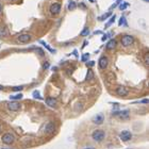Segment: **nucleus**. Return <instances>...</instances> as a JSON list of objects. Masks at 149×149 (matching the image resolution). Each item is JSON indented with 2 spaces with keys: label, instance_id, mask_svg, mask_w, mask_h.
Listing matches in <instances>:
<instances>
[{
  "label": "nucleus",
  "instance_id": "22",
  "mask_svg": "<svg viewBox=\"0 0 149 149\" xmlns=\"http://www.w3.org/2000/svg\"><path fill=\"white\" fill-rule=\"evenodd\" d=\"M22 98V94H17V95H11L10 96V99H12V100H17V99H21Z\"/></svg>",
  "mask_w": 149,
  "mask_h": 149
},
{
  "label": "nucleus",
  "instance_id": "16",
  "mask_svg": "<svg viewBox=\"0 0 149 149\" xmlns=\"http://www.w3.org/2000/svg\"><path fill=\"white\" fill-rule=\"evenodd\" d=\"M118 25H119V26H124V27H127V26H128V22H127V20H126V17H125V16H121V17H120V19H119V21H118Z\"/></svg>",
  "mask_w": 149,
  "mask_h": 149
},
{
  "label": "nucleus",
  "instance_id": "13",
  "mask_svg": "<svg viewBox=\"0 0 149 149\" xmlns=\"http://www.w3.org/2000/svg\"><path fill=\"white\" fill-rule=\"evenodd\" d=\"M103 120H105V118H103V116H102L101 114H98V115H96V116L93 118V122L96 124V125L102 124V122H103Z\"/></svg>",
  "mask_w": 149,
  "mask_h": 149
},
{
  "label": "nucleus",
  "instance_id": "25",
  "mask_svg": "<svg viewBox=\"0 0 149 149\" xmlns=\"http://www.w3.org/2000/svg\"><path fill=\"white\" fill-rule=\"evenodd\" d=\"M130 4L128 3V2H124V3H119V9L121 10V11H124V10H126L128 7H129Z\"/></svg>",
  "mask_w": 149,
  "mask_h": 149
},
{
  "label": "nucleus",
  "instance_id": "18",
  "mask_svg": "<svg viewBox=\"0 0 149 149\" xmlns=\"http://www.w3.org/2000/svg\"><path fill=\"white\" fill-rule=\"evenodd\" d=\"M40 43H41V44H42V45L44 46V47H45V48H47V49H48V50H49V51H50L51 53H54V52H55V50H54V49H52V48L50 47V46H49V45H47V44H46L45 42H43V41H41Z\"/></svg>",
  "mask_w": 149,
  "mask_h": 149
},
{
  "label": "nucleus",
  "instance_id": "36",
  "mask_svg": "<svg viewBox=\"0 0 149 149\" xmlns=\"http://www.w3.org/2000/svg\"><path fill=\"white\" fill-rule=\"evenodd\" d=\"M0 89H4V87H3V86H1V85H0Z\"/></svg>",
  "mask_w": 149,
  "mask_h": 149
},
{
  "label": "nucleus",
  "instance_id": "17",
  "mask_svg": "<svg viewBox=\"0 0 149 149\" xmlns=\"http://www.w3.org/2000/svg\"><path fill=\"white\" fill-rule=\"evenodd\" d=\"M68 10L69 11H73V10H75L76 8H77V3L75 2V1H73V0H70L69 2H68Z\"/></svg>",
  "mask_w": 149,
  "mask_h": 149
},
{
  "label": "nucleus",
  "instance_id": "9",
  "mask_svg": "<svg viewBox=\"0 0 149 149\" xmlns=\"http://www.w3.org/2000/svg\"><path fill=\"white\" fill-rule=\"evenodd\" d=\"M116 93L119 95V96H127L128 95V93H129V90H128V88L127 87H125V86H118L117 88H116Z\"/></svg>",
  "mask_w": 149,
  "mask_h": 149
},
{
  "label": "nucleus",
  "instance_id": "5",
  "mask_svg": "<svg viewBox=\"0 0 149 149\" xmlns=\"http://www.w3.org/2000/svg\"><path fill=\"white\" fill-rule=\"evenodd\" d=\"M61 12V4L60 3H52L50 5V13L53 15H56Z\"/></svg>",
  "mask_w": 149,
  "mask_h": 149
},
{
  "label": "nucleus",
  "instance_id": "26",
  "mask_svg": "<svg viewBox=\"0 0 149 149\" xmlns=\"http://www.w3.org/2000/svg\"><path fill=\"white\" fill-rule=\"evenodd\" d=\"M88 59H89V53H84L82 55V58H81V61L82 62H87Z\"/></svg>",
  "mask_w": 149,
  "mask_h": 149
},
{
  "label": "nucleus",
  "instance_id": "33",
  "mask_svg": "<svg viewBox=\"0 0 149 149\" xmlns=\"http://www.w3.org/2000/svg\"><path fill=\"white\" fill-rule=\"evenodd\" d=\"M94 33H95V34H100V33H101V31H95Z\"/></svg>",
  "mask_w": 149,
  "mask_h": 149
},
{
  "label": "nucleus",
  "instance_id": "14",
  "mask_svg": "<svg viewBox=\"0 0 149 149\" xmlns=\"http://www.w3.org/2000/svg\"><path fill=\"white\" fill-rule=\"evenodd\" d=\"M46 105H47L48 107L54 108V107H56V100H55L54 98H51V97H49V98H47V99H46Z\"/></svg>",
  "mask_w": 149,
  "mask_h": 149
},
{
  "label": "nucleus",
  "instance_id": "24",
  "mask_svg": "<svg viewBox=\"0 0 149 149\" xmlns=\"http://www.w3.org/2000/svg\"><path fill=\"white\" fill-rule=\"evenodd\" d=\"M33 97L35 98V99H40V100L43 99V97L40 95V92H37V90H34L33 92Z\"/></svg>",
  "mask_w": 149,
  "mask_h": 149
},
{
  "label": "nucleus",
  "instance_id": "1",
  "mask_svg": "<svg viewBox=\"0 0 149 149\" xmlns=\"http://www.w3.org/2000/svg\"><path fill=\"white\" fill-rule=\"evenodd\" d=\"M133 42H134V37L131 35H124L121 37V45L124 47H129V46L133 44Z\"/></svg>",
  "mask_w": 149,
  "mask_h": 149
},
{
  "label": "nucleus",
  "instance_id": "31",
  "mask_svg": "<svg viewBox=\"0 0 149 149\" xmlns=\"http://www.w3.org/2000/svg\"><path fill=\"white\" fill-rule=\"evenodd\" d=\"M94 64H95V62H94V61H89V62H87V63H86L87 67H88V66H89V67H92V66H94Z\"/></svg>",
  "mask_w": 149,
  "mask_h": 149
},
{
  "label": "nucleus",
  "instance_id": "8",
  "mask_svg": "<svg viewBox=\"0 0 149 149\" xmlns=\"http://www.w3.org/2000/svg\"><path fill=\"white\" fill-rule=\"evenodd\" d=\"M113 116H119L120 118H125L127 119L129 117V112L127 110H124V111H118V112H113L112 113Z\"/></svg>",
  "mask_w": 149,
  "mask_h": 149
},
{
  "label": "nucleus",
  "instance_id": "30",
  "mask_svg": "<svg viewBox=\"0 0 149 149\" xmlns=\"http://www.w3.org/2000/svg\"><path fill=\"white\" fill-rule=\"evenodd\" d=\"M49 62H46L44 65H43V68H44V69H47V68H49Z\"/></svg>",
  "mask_w": 149,
  "mask_h": 149
},
{
  "label": "nucleus",
  "instance_id": "7",
  "mask_svg": "<svg viewBox=\"0 0 149 149\" xmlns=\"http://www.w3.org/2000/svg\"><path fill=\"white\" fill-rule=\"evenodd\" d=\"M54 129H55V126L53 122H48L47 125L45 126V128H44V132L46 134H52L54 132Z\"/></svg>",
  "mask_w": 149,
  "mask_h": 149
},
{
  "label": "nucleus",
  "instance_id": "11",
  "mask_svg": "<svg viewBox=\"0 0 149 149\" xmlns=\"http://www.w3.org/2000/svg\"><path fill=\"white\" fill-rule=\"evenodd\" d=\"M18 42L19 43H28L30 40H31V35H29V34H21V35L18 36Z\"/></svg>",
  "mask_w": 149,
  "mask_h": 149
},
{
  "label": "nucleus",
  "instance_id": "23",
  "mask_svg": "<svg viewBox=\"0 0 149 149\" xmlns=\"http://www.w3.org/2000/svg\"><path fill=\"white\" fill-rule=\"evenodd\" d=\"M88 34H89V29L88 28H84L82 30V32L80 33V35H81V36H87Z\"/></svg>",
  "mask_w": 149,
  "mask_h": 149
},
{
  "label": "nucleus",
  "instance_id": "15",
  "mask_svg": "<svg viewBox=\"0 0 149 149\" xmlns=\"http://www.w3.org/2000/svg\"><path fill=\"white\" fill-rule=\"evenodd\" d=\"M9 34V31L5 27H0V37H3V36H7Z\"/></svg>",
  "mask_w": 149,
  "mask_h": 149
},
{
  "label": "nucleus",
  "instance_id": "34",
  "mask_svg": "<svg viewBox=\"0 0 149 149\" xmlns=\"http://www.w3.org/2000/svg\"><path fill=\"white\" fill-rule=\"evenodd\" d=\"M86 45H87V42L85 41V42H84V44H83V47H85V46H86Z\"/></svg>",
  "mask_w": 149,
  "mask_h": 149
},
{
  "label": "nucleus",
  "instance_id": "4",
  "mask_svg": "<svg viewBox=\"0 0 149 149\" xmlns=\"http://www.w3.org/2000/svg\"><path fill=\"white\" fill-rule=\"evenodd\" d=\"M119 137H120V140L122 142H128V141H130L132 139V134L129 131H122V132H120Z\"/></svg>",
  "mask_w": 149,
  "mask_h": 149
},
{
  "label": "nucleus",
  "instance_id": "28",
  "mask_svg": "<svg viewBox=\"0 0 149 149\" xmlns=\"http://www.w3.org/2000/svg\"><path fill=\"white\" fill-rule=\"evenodd\" d=\"M144 60H145V64H146V65H149V54H148V53H146Z\"/></svg>",
  "mask_w": 149,
  "mask_h": 149
},
{
  "label": "nucleus",
  "instance_id": "27",
  "mask_svg": "<svg viewBox=\"0 0 149 149\" xmlns=\"http://www.w3.org/2000/svg\"><path fill=\"white\" fill-rule=\"evenodd\" d=\"M110 36H111V33H109V34H105V35L102 36L101 41H102V42H105V41H106V40H108V38H109Z\"/></svg>",
  "mask_w": 149,
  "mask_h": 149
},
{
  "label": "nucleus",
  "instance_id": "10",
  "mask_svg": "<svg viewBox=\"0 0 149 149\" xmlns=\"http://www.w3.org/2000/svg\"><path fill=\"white\" fill-rule=\"evenodd\" d=\"M108 63H109V61H108V58L107 56H101V58L99 59V67L101 68V69H105V68L108 66Z\"/></svg>",
  "mask_w": 149,
  "mask_h": 149
},
{
  "label": "nucleus",
  "instance_id": "38",
  "mask_svg": "<svg viewBox=\"0 0 149 149\" xmlns=\"http://www.w3.org/2000/svg\"><path fill=\"white\" fill-rule=\"evenodd\" d=\"M86 149H94V148H86Z\"/></svg>",
  "mask_w": 149,
  "mask_h": 149
},
{
  "label": "nucleus",
  "instance_id": "3",
  "mask_svg": "<svg viewBox=\"0 0 149 149\" xmlns=\"http://www.w3.org/2000/svg\"><path fill=\"white\" fill-rule=\"evenodd\" d=\"M7 107H8V109H9L10 111H14V112H15V111H19L20 108H21L20 103H18V102H14V101L8 102Z\"/></svg>",
  "mask_w": 149,
  "mask_h": 149
},
{
  "label": "nucleus",
  "instance_id": "37",
  "mask_svg": "<svg viewBox=\"0 0 149 149\" xmlns=\"http://www.w3.org/2000/svg\"><path fill=\"white\" fill-rule=\"evenodd\" d=\"M144 1H145V2H148V1H149V0H144Z\"/></svg>",
  "mask_w": 149,
  "mask_h": 149
},
{
  "label": "nucleus",
  "instance_id": "6",
  "mask_svg": "<svg viewBox=\"0 0 149 149\" xmlns=\"http://www.w3.org/2000/svg\"><path fill=\"white\" fill-rule=\"evenodd\" d=\"M14 135L11 134V133H5L3 136H2V142L4 144H12L14 142Z\"/></svg>",
  "mask_w": 149,
  "mask_h": 149
},
{
  "label": "nucleus",
  "instance_id": "29",
  "mask_svg": "<svg viewBox=\"0 0 149 149\" xmlns=\"http://www.w3.org/2000/svg\"><path fill=\"white\" fill-rule=\"evenodd\" d=\"M22 88H24V86H14L12 89H13L14 92H18V90H21Z\"/></svg>",
  "mask_w": 149,
  "mask_h": 149
},
{
  "label": "nucleus",
  "instance_id": "35",
  "mask_svg": "<svg viewBox=\"0 0 149 149\" xmlns=\"http://www.w3.org/2000/svg\"><path fill=\"white\" fill-rule=\"evenodd\" d=\"M1 10H2V5H1V3H0V12H1Z\"/></svg>",
  "mask_w": 149,
  "mask_h": 149
},
{
  "label": "nucleus",
  "instance_id": "12",
  "mask_svg": "<svg viewBox=\"0 0 149 149\" xmlns=\"http://www.w3.org/2000/svg\"><path fill=\"white\" fill-rule=\"evenodd\" d=\"M116 41L114 40V38H112V40H110L108 43H107V45H106V48L108 49V50H112V49H114L116 47Z\"/></svg>",
  "mask_w": 149,
  "mask_h": 149
},
{
  "label": "nucleus",
  "instance_id": "21",
  "mask_svg": "<svg viewBox=\"0 0 149 149\" xmlns=\"http://www.w3.org/2000/svg\"><path fill=\"white\" fill-rule=\"evenodd\" d=\"M93 77H94L93 70H92V69H88V70H87V75H86V80H88V81H89V80L93 79Z\"/></svg>",
  "mask_w": 149,
  "mask_h": 149
},
{
  "label": "nucleus",
  "instance_id": "32",
  "mask_svg": "<svg viewBox=\"0 0 149 149\" xmlns=\"http://www.w3.org/2000/svg\"><path fill=\"white\" fill-rule=\"evenodd\" d=\"M37 52H38L41 55H44V51H43L41 48H37Z\"/></svg>",
  "mask_w": 149,
  "mask_h": 149
},
{
  "label": "nucleus",
  "instance_id": "20",
  "mask_svg": "<svg viewBox=\"0 0 149 149\" xmlns=\"http://www.w3.org/2000/svg\"><path fill=\"white\" fill-rule=\"evenodd\" d=\"M115 18H116V16H115V15H113V16L110 18V20H109V21L107 22V24H106V28H109V27H110V26L113 24V22L115 21Z\"/></svg>",
  "mask_w": 149,
  "mask_h": 149
},
{
  "label": "nucleus",
  "instance_id": "19",
  "mask_svg": "<svg viewBox=\"0 0 149 149\" xmlns=\"http://www.w3.org/2000/svg\"><path fill=\"white\" fill-rule=\"evenodd\" d=\"M112 15V13L111 12H108V13H106V14H103L102 16H100V17H98V20H100V21H102V20H105V19H107L108 17H110Z\"/></svg>",
  "mask_w": 149,
  "mask_h": 149
},
{
  "label": "nucleus",
  "instance_id": "2",
  "mask_svg": "<svg viewBox=\"0 0 149 149\" xmlns=\"http://www.w3.org/2000/svg\"><path fill=\"white\" fill-rule=\"evenodd\" d=\"M93 139H94V141H96V142H101L102 140L105 139V136H106V134H105V132L102 131V130H96V131H94L93 132Z\"/></svg>",
  "mask_w": 149,
  "mask_h": 149
}]
</instances>
